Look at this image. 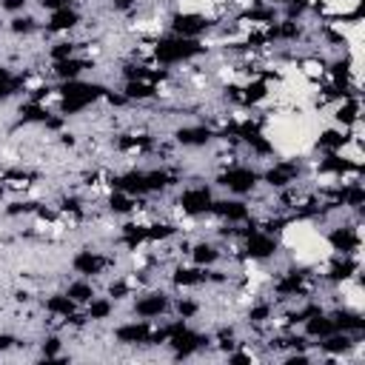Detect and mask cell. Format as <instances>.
Wrapping results in <instances>:
<instances>
[{"instance_id": "obj_1", "label": "cell", "mask_w": 365, "mask_h": 365, "mask_svg": "<svg viewBox=\"0 0 365 365\" xmlns=\"http://www.w3.org/2000/svg\"><path fill=\"white\" fill-rule=\"evenodd\" d=\"M257 182H259V168L245 163V160H240V163H234V165H228L211 177V185L222 188L231 197H248L257 188Z\"/></svg>"}, {"instance_id": "obj_2", "label": "cell", "mask_w": 365, "mask_h": 365, "mask_svg": "<svg viewBox=\"0 0 365 365\" xmlns=\"http://www.w3.org/2000/svg\"><path fill=\"white\" fill-rule=\"evenodd\" d=\"M68 265H71V271H74L77 277H86V279L97 282L100 277L114 274V254L100 251L97 245H91V242H88V245H83L80 251H74V254H71Z\"/></svg>"}, {"instance_id": "obj_3", "label": "cell", "mask_w": 365, "mask_h": 365, "mask_svg": "<svg viewBox=\"0 0 365 365\" xmlns=\"http://www.w3.org/2000/svg\"><path fill=\"white\" fill-rule=\"evenodd\" d=\"M171 140H174L180 148L200 151V148H208V145H211L214 128L205 125L202 120H197V123H182V125H174V128H171Z\"/></svg>"}, {"instance_id": "obj_4", "label": "cell", "mask_w": 365, "mask_h": 365, "mask_svg": "<svg viewBox=\"0 0 365 365\" xmlns=\"http://www.w3.org/2000/svg\"><path fill=\"white\" fill-rule=\"evenodd\" d=\"M208 217L217 220V222L240 225V222H248L251 220V208H248V200L245 197H231L228 194V197H214Z\"/></svg>"}, {"instance_id": "obj_5", "label": "cell", "mask_w": 365, "mask_h": 365, "mask_svg": "<svg viewBox=\"0 0 365 365\" xmlns=\"http://www.w3.org/2000/svg\"><path fill=\"white\" fill-rule=\"evenodd\" d=\"M151 331H154V322L131 317V319L120 322V325L111 331V339H114L117 345H123V348H143V345L148 348Z\"/></svg>"}, {"instance_id": "obj_6", "label": "cell", "mask_w": 365, "mask_h": 365, "mask_svg": "<svg viewBox=\"0 0 365 365\" xmlns=\"http://www.w3.org/2000/svg\"><path fill=\"white\" fill-rule=\"evenodd\" d=\"M188 262H194L200 268L220 265L222 262V245H220V240H214V237H197V240H191Z\"/></svg>"}, {"instance_id": "obj_7", "label": "cell", "mask_w": 365, "mask_h": 365, "mask_svg": "<svg viewBox=\"0 0 365 365\" xmlns=\"http://www.w3.org/2000/svg\"><path fill=\"white\" fill-rule=\"evenodd\" d=\"M6 31H9V37H34V34H43V23L37 14L20 11L6 20Z\"/></svg>"}, {"instance_id": "obj_8", "label": "cell", "mask_w": 365, "mask_h": 365, "mask_svg": "<svg viewBox=\"0 0 365 365\" xmlns=\"http://www.w3.org/2000/svg\"><path fill=\"white\" fill-rule=\"evenodd\" d=\"M26 94V80H23V71H14L11 66H6L0 60V103H9L14 97Z\"/></svg>"}, {"instance_id": "obj_9", "label": "cell", "mask_w": 365, "mask_h": 365, "mask_svg": "<svg viewBox=\"0 0 365 365\" xmlns=\"http://www.w3.org/2000/svg\"><path fill=\"white\" fill-rule=\"evenodd\" d=\"M40 308H43L46 314H51V317H60L63 322H66L71 314L80 311V305H77L74 299H68L63 291H48V294L40 299Z\"/></svg>"}, {"instance_id": "obj_10", "label": "cell", "mask_w": 365, "mask_h": 365, "mask_svg": "<svg viewBox=\"0 0 365 365\" xmlns=\"http://www.w3.org/2000/svg\"><path fill=\"white\" fill-rule=\"evenodd\" d=\"M63 294H66L68 299H74L80 308H86V305L97 297V285H94L91 279H86V277H77V279H71V282L63 285Z\"/></svg>"}, {"instance_id": "obj_11", "label": "cell", "mask_w": 365, "mask_h": 365, "mask_svg": "<svg viewBox=\"0 0 365 365\" xmlns=\"http://www.w3.org/2000/svg\"><path fill=\"white\" fill-rule=\"evenodd\" d=\"M83 311H86V317H88L91 325H100V322H106V319H111V317L117 314V305H114L111 297H106V294L100 297V294H97Z\"/></svg>"}, {"instance_id": "obj_12", "label": "cell", "mask_w": 365, "mask_h": 365, "mask_svg": "<svg viewBox=\"0 0 365 365\" xmlns=\"http://www.w3.org/2000/svg\"><path fill=\"white\" fill-rule=\"evenodd\" d=\"M31 0H0V14H20L29 9Z\"/></svg>"}]
</instances>
